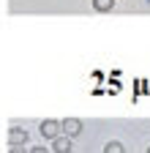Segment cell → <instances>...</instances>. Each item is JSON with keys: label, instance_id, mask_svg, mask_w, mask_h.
<instances>
[{"label": "cell", "instance_id": "1", "mask_svg": "<svg viewBox=\"0 0 150 153\" xmlns=\"http://www.w3.org/2000/svg\"><path fill=\"white\" fill-rule=\"evenodd\" d=\"M82 120H77V118H66L63 123H60V131L66 134V137H79V134H82Z\"/></svg>", "mask_w": 150, "mask_h": 153}, {"label": "cell", "instance_id": "6", "mask_svg": "<svg viewBox=\"0 0 150 153\" xmlns=\"http://www.w3.org/2000/svg\"><path fill=\"white\" fill-rule=\"evenodd\" d=\"M104 153H126V148H123L120 142H106V148H104Z\"/></svg>", "mask_w": 150, "mask_h": 153}, {"label": "cell", "instance_id": "4", "mask_svg": "<svg viewBox=\"0 0 150 153\" xmlns=\"http://www.w3.org/2000/svg\"><path fill=\"white\" fill-rule=\"evenodd\" d=\"M27 137H30V134H27L25 128H19V126H14V128L8 131V142H11V145H25Z\"/></svg>", "mask_w": 150, "mask_h": 153}, {"label": "cell", "instance_id": "7", "mask_svg": "<svg viewBox=\"0 0 150 153\" xmlns=\"http://www.w3.org/2000/svg\"><path fill=\"white\" fill-rule=\"evenodd\" d=\"M8 153H27V150H25V145H11Z\"/></svg>", "mask_w": 150, "mask_h": 153}, {"label": "cell", "instance_id": "5", "mask_svg": "<svg viewBox=\"0 0 150 153\" xmlns=\"http://www.w3.org/2000/svg\"><path fill=\"white\" fill-rule=\"evenodd\" d=\"M93 8L96 11H112L115 8V0H93Z\"/></svg>", "mask_w": 150, "mask_h": 153}, {"label": "cell", "instance_id": "3", "mask_svg": "<svg viewBox=\"0 0 150 153\" xmlns=\"http://www.w3.org/2000/svg\"><path fill=\"white\" fill-rule=\"evenodd\" d=\"M52 150H55V153H71V137H66V134L55 137V140H52Z\"/></svg>", "mask_w": 150, "mask_h": 153}, {"label": "cell", "instance_id": "9", "mask_svg": "<svg viewBox=\"0 0 150 153\" xmlns=\"http://www.w3.org/2000/svg\"><path fill=\"white\" fill-rule=\"evenodd\" d=\"M147 153H150V148H147Z\"/></svg>", "mask_w": 150, "mask_h": 153}, {"label": "cell", "instance_id": "8", "mask_svg": "<svg viewBox=\"0 0 150 153\" xmlns=\"http://www.w3.org/2000/svg\"><path fill=\"white\" fill-rule=\"evenodd\" d=\"M30 153H49V150H44V148H33Z\"/></svg>", "mask_w": 150, "mask_h": 153}, {"label": "cell", "instance_id": "2", "mask_svg": "<svg viewBox=\"0 0 150 153\" xmlns=\"http://www.w3.org/2000/svg\"><path fill=\"white\" fill-rule=\"evenodd\" d=\"M41 134H44L47 140H55V137H60L63 131H60V123L58 120H44L41 123Z\"/></svg>", "mask_w": 150, "mask_h": 153}]
</instances>
